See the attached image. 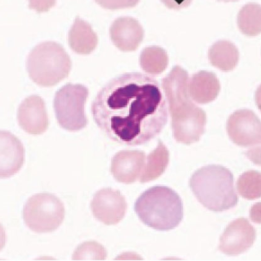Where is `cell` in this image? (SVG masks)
<instances>
[{
  "label": "cell",
  "instance_id": "6da1fadb",
  "mask_svg": "<svg viewBox=\"0 0 261 261\" xmlns=\"http://www.w3.org/2000/svg\"><path fill=\"white\" fill-rule=\"evenodd\" d=\"M162 90L159 83L147 74H121L98 91L92 102V116L113 141L145 144L167 124L168 108Z\"/></svg>",
  "mask_w": 261,
  "mask_h": 261
},
{
  "label": "cell",
  "instance_id": "484cf974",
  "mask_svg": "<svg viewBox=\"0 0 261 261\" xmlns=\"http://www.w3.org/2000/svg\"><path fill=\"white\" fill-rule=\"evenodd\" d=\"M260 203H257L252 206L250 211V217L252 222L256 223H260Z\"/></svg>",
  "mask_w": 261,
  "mask_h": 261
},
{
  "label": "cell",
  "instance_id": "7402d4cb",
  "mask_svg": "<svg viewBox=\"0 0 261 261\" xmlns=\"http://www.w3.org/2000/svg\"><path fill=\"white\" fill-rule=\"evenodd\" d=\"M97 4L106 9L115 10L133 8L140 0H95Z\"/></svg>",
  "mask_w": 261,
  "mask_h": 261
},
{
  "label": "cell",
  "instance_id": "52a82bcc",
  "mask_svg": "<svg viewBox=\"0 0 261 261\" xmlns=\"http://www.w3.org/2000/svg\"><path fill=\"white\" fill-rule=\"evenodd\" d=\"M260 121L253 111L240 110L229 116L226 130L229 139L242 147H253L260 145Z\"/></svg>",
  "mask_w": 261,
  "mask_h": 261
},
{
  "label": "cell",
  "instance_id": "d4e9b609",
  "mask_svg": "<svg viewBox=\"0 0 261 261\" xmlns=\"http://www.w3.org/2000/svg\"><path fill=\"white\" fill-rule=\"evenodd\" d=\"M246 155L248 156V159L251 162L255 163L257 165L260 164V146H257V147H254L250 149L246 152Z\"/></svg>",
  "mask_w": 261,
  "mask_h": 261
},
{
  "label": "cell",
  "instance_id": "ac0fdd59",
  "mask_svg": "<svg viewBox=\"0 0 261 261\" xmlns=\"http://www.w3.org/2000/svg\"><path fill=\"white\" fill-rule=\"evenodd\" d=\"M168 63L167 53L158 46L145 48L140 57V67L142 70L153 76L162 73L168 67Z\"/></svg>",
  "mask_w": 261,
  "mask_h": 261
},
{
  "label": "cell",
  "instance_id": "9c48e42d",
  "mask_svg": "<svg viewBox=\"0 0 261 261\" xmlns=\"http://www.w3.org/2000/svg\"><path fill=\"white\" fill-rule=\"evenodd\" d=\"M256 239V230L245 219L229 223L220 238L219 249L229 256H237L248 250Z\"/></svg>",
  "mask_w": 261,
  "mask_h": 261
},
{
  "label": "cell",
  "instance_id": "4316f807",
  "mask_svg": "<svg viewBox=\"0 0 261 261\" xmlns=\"http://www.w3.org/2000/svg\"><path fill=\"white\" fill-rule=\"evenodd\" d=\"M6 242H7V237H6L5 229L0 224V251L5 247Z\"/></svg>",
  "mask_w": 261,
  "mask_h": 261
},
{
  "label": "cell",
  "instance_id": "9a60e30c",
  "mask_svg": "<svg viewBox=\"0 0 261 261\" xmlns=\"http://www.w3.org/2000/svg\"><path fill=\"white\" fill-rule=\"evenodd\" d=\"M68 43L74 53L88 55L95 49L98 39L90 24L78 17L69 31Z\"/></svg>",
  "mask_w": 261,
  "mask_h": 261
},
{
  "label": "cell",
  "instance_id": "cb8c5ba5",
  "mask_svg": "<svg viewBox=\"0 0 261 261\" xmlns=\"http://www.w3.org/2000/svg\"><path fill=\"white\" fill-rule=\"evenodd\" d=\"M192 0H163L167 7L172 9H180L188 7Z\"/></svg>",
  "mask_w": 261,
  "mask_h": 261
},
{
  "label": "cell",
  "instance_id": "2e32d148",
  "mask_svg": "<svg viewBox=\"0 0 261 261\" xmlns=\"http://www.w3.org/2000/svg\"><path fill=\"white\" fill-rule=\"evenodd\" d=\"M211 64L221 71L228 72L237 67L240 54L233 43L228 41H218L212 46L208 51Z\"/></svg>",
  "mask_w": 261,
  "mask_h": 261
},
{
  "label": "cell",
  "instance_id": "ffe728a7",
  "mask_svg": "<svg viewBox=\"0 0 261 261\" xmlns=\"http://www.w3.org/2000/svg\"><path fill=\"white\" fill-rule=\"evenodd\" d=\"M261 177L259 172L250 170L241 175L237 180V188L240 196L248 200L260 197Z\"/></svg>",
  "mask_w": 261,
  "mask_h": 261
},
{
  "label": "cell",
  "instance_id": "8fae6325",
  "mask_svg": "<svg viewBox=\"0 0 261 261\" xmlns=\"http://www.w3.org/2000/svg\"><path fill=\"white\" fill-rule=\"evenodd\" d=\"M145 152L122 150L113 156L111 171L115 179L121 183H134L139 180L146 162Z\"/></svg>",
  "mask_w": 261,
  "mask_h": 261
},
{
  "label": "cell",
  "instance_id": "7c38bea8",
  "mask_svg": "<svg viewBox=\"0 0 261 261\" xmlns=\"http://www.w3.org/2000/svg\"><path fill=\"white\" fill-rule=\"evenodd\" d=\"M24 161L22 143L10 132L0 130V178L18 173Z\"/></svg>",
  "mask_w": 261,
  "mask_h": 261
},
{
  "label": "cell",
  "instance_id": "3957f363",
  "mask_svg": "<svg viewBox=\"0 0 261 261\" xmlns=\"http://www.w3.org/2000/svg\"><path fill=\"white\" fill-rule=\"evenodd\" d=\"M135 211L143 223L160 231L177 227L184 216L179 195L165 186H155L146 191L137 200Z\"/></svg>",
  "mask_w": 261,
  "mask_h": 261
},
{
  "label": "cell",
  "instance_id": "603a6c76",
  "mask_svg": "<svg viewBox=\"0 0 261 261\" xmlns=\"http://www.w3.org/2000/svg\"><path fill=\"white\" fill-rule=\"evenodd\" d=\"M29 7L38 13L46 12L54 7L57 0H28Z\"/></svg>",
  "mask_w": 261,
  "mask_h": 261
},
{
  "label": "cell",
  "instance_id": "d6986e66",
  "mask_svg": "<svg viewBox=\"0 0 261 261\" xmlns=\"http://www.w3.org/2000/svg\"><path fill=\"white\" fill-rule=\"evenodd\" d=\"M260 6L251 3L242 8L238 16V25L246 36L259 35L261 31Z\"/></svg>",
  "mask_w": 261,
  "mask_h": 261
},
{
  "label": "cell",
  "instance_id": "8992f818",
  "mask_svg": "<svg viewBox=\"0 0 261 261\" xmlns=\"http://www.w3.org/2000/svg\"><path fill=\"white\" fill-rule=\"evenodd\" d=\"M65 207L58 197L50 194H39L30 198L24 206L25 225L38 233H50L61 225Z\"/></svg>",
  "mask_w": 261,
  "mask_h": 261
},
{
  "label": "cell",
  "instance_id": "277c9868",
  "mask_svg": "<svg viewBox=\"0 0 261 261\" xmlns=\"http://www.w3.org/2000/svg\"><path fill=\"white\" fill-rule=\"evenodd\" d=\"M71 68L70 57L64 47L55 42L41 43L28 57L29 75L41 87H54L68 77Z\"/></svg>",
  "mask_w": 261,
  "mask_h": 261
},
{
  "label": "cell",
  "instance_id": "4fadbf2b",
  "mask_svg": "<svg viewBox=\"0 0 261 261\" xmlns=\"http://www.w3.org/2000/svg\"><path fill=\"white\" fill-rule=\"evenodd\" d=\"M112 42L123 51L136 50L143 41L144 31L136 19L120 17L115 20L110 29Z\"/></svg>",
  "mask_w": 261,
  "mask_h": 261
},
{
  "label": "cell",
  "instance_id": "44dd1931",
  "mask_svg": "<svg viewBox=\"0 0 261 261\" xmlns=\"http://www.w3.org/2000/svg\"><path fill=\"white\" fill-rule=\"evenodd\" d=\"M107 257V252L99 243L88 242L82 244L74 251L73 260H104Z\"/></svg>",
  "mask_w": 261,
  "mask_h": 261
},
{
  "label": "cell",
  "instance_id": "5b68a950",
  "mask_svg": "<svg viewBox=\"0 0 261 261\" xmlns=\"http://www.w3.org/2000/svg\"><path fill=\"white\" fill-rule=\"evenodd\" d=\"M88 95V89L80 84L68 83L57 91L54 108L57 121L63 128L76 132L87 125L85 107Z\"/></svg>",
  "mask_w": 261,
  "mask_h": 261
},
{
  "label": "cell",
  "instance_id": "7a4b0ae2",
  "mask_svg": "<svg viewBox=\"0 0 261 261\" xmlns=\"http://www.w3.org/2000/svg\"><path fill=\"white\" fill-rule=\"evenodd\" d=\"M190 187L199 202L208 210L228 211L239 200L234 186L233 174L220 165H208L192 176Z\"/></svg>",
  "mask_w": 261,
  "mask_h": 261
},
{
  "label": "cell",
  "instance_id": "30bf717a",
  "mask_svg": "<svg viewBox=\"0 0 261 261\" xmlns=\"http://www.w3.org/2000/svg\"><path fill=\"white\" fill-rule=\"evenodd\" d=\"M18 121L25 133L36 136L44 133L48 127V117L44 99L37 95L25 98L19 106Z\"/></svg>",
  "mask_w": 261,
  "mask_h": 261
},
{
  "label": "cell",
  "instance_id": "83f0119b",
  "mask_svg": "<svg viewBox=\"0 0 261 261\" xmlns=\"http://www.w3.org/2000/svg\"><path fill=\"white\" fill-rule=\"evenodd\" d=\"M218 1L224 2H237V1H239V0H218Z\"/></svg>",
  "mask_w": 261,
  "mask_h": 261
},
{
  "label": "cell",
  "instance_id": "e0dca14e",
  "mask_svg": "<svg viewBox=\"0 0 261 261\" xmlns=\"http://www.w3.org/2000/svg\"><path fill=\"white\" fill-rule=\"evenodd\" d=\"M169 161L170 153L168 148L160 140L156 148L146 156L145 165L140 182H150L162 176L168 167Z\"/></svg>",
  "mask_w": 261,
  "mask_h": 261
},
{
  "label": "cell",
  "instance_id": "5bb4252c",
  "mask_svg": "<svg viewBox=\"0 0 261 261\" xmlns=\"http://www.w3.org/2000/svg\"><path fill=\"white\" fill-rule=\"evenodd\" d=\"M189 95L194 102L199 105L214 101L219 95L220 84L216 74L207 71H200L189 80Z\"/></svg>",
  "mask_w": 261,
  "mask_h": 261
},
{
  "label": "cell",
  "instance_id": "ba28073f",
  "mask_svg": "<svg viewBox=\"0 0 261 261\" xmlns=\"http://www.w3.org/2000/svg\"><path fill=\"white\" fill-rule=\"evenodd\" d=\"M91 208L97 220L105 225H113L124 219L127 204L120 191L107 188L97 191L94 195Z\"/></svg>",
  "mask_w": 261,
  "mask_h": 261
}]
</instances>
